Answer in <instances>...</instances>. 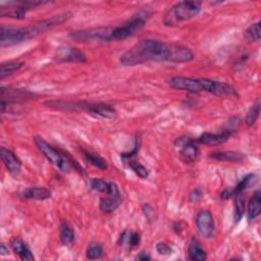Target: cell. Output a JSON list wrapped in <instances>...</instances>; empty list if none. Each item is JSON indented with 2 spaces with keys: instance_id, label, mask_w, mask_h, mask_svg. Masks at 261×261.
<instances>
[{
  "instance_id": "cell-16",
  "label": "cell",
  "mask_w": 261,
  "mask_h": 261,
  "mask_svg": "<svg viewBox=\"0 0 261 261\" xmlns=\"http://www.w3.org/2000/svg\"><path fill=\"white\" fill-rule=\"evenodd\" d=\"M10 248L15 253V255H17L19 257L20 260H22V261L35 260V256H34L33 252L30 250V248L27 246V244L20 239H18V238L12 239L10 242Z\"/></svg>"
},
{
  "instance_id": "cell-29",
  "label": "cell",
  "mask_w": 261,
  "mask_h": 261,
  "mask_svg": "<svg viewBox=\"0 0 261 261\" xmlns=\"http://www.w3.org/2000/svg\"><path fill=\"white\" fill-rule=\"evenodd\" d=\"M260 21H257L255 23H252L245 32L244 37L246 40L251 42H259L260 41Z\"/></svg>"
},
{
  "instance_id": "cell-7",
  "label": "cell",
  "mask_w": 261,
  "mask_h": 261,
  "mask_svg": "<svg viewBox=\"0 0 261 261\" xmlns=\"http://www.w3.org/2000/svg\"><path fill=\"white\" fill-rule=\"evenodd\" d=\"M23 28H15L9 25H1L0 28V45L1 47H9L28 41Z\"/></svg>"
},
{
  "instance_id": "cell-33",
  "label": "cell",
  "mask_w": 261,
  "mask_h": 261,
  "mask_svg": "<svg viewBox=\"0 0 261 261\" xmlns=\"http://www.w3.org/2000/svg\"><path fill=\"white\" fill-rule=\"evenodd\" d=\"M142 210H143V213L145 215V217L149 220V221H152L154 216H155V212L153 210V208L149 205V204H144L143 207H142Z\"/></svg>"
},
{
  "instance_id": "cell-20",
  "label": "cell",
  "mask_w": 261,
  "mask_h": 261,
  "mask_svg": "<svg viewBox=\"0 0 261 261\" xmlns=\"http://www.w3.org/2000/svg\"><path fill=\"white\" fill-rule=\"evenodd\" d=\"M141 242V236L137 231L124 229L118 239L119 246L132 250L139 246Z\"/></svg>"
},
{
  "instance_id": "cell-18",
  "label": "cell",
  "mask_w": 261,
  "mask_h": 261,
  "mask_svg": "<svg viewBox=\"0 0 261 261\" xmlns=\"http://www.w3.org/2000/svg\"><path fill=\"white\" fill-rule=\"evenodd\" d=\"M90 185H91V189L93 191L104 194V195H109V194L119 191V189L115 182L108 181L103 178H92Z\"/></svg>"
},
{
  "instance_id": "cell-13",
  "label": "cell",
  "mask_w": 261,
  "mask_h": 261,
  "mask_svg": "<svg viewBox=\"0 0 261 261\" xmlns=\"http://www.w3.org/2000/svg\"><path fill=\"white\" fill-rule=\"evenodd\" d=\"M122 202V197L119 191L109 194V195H105L104 197H102L100 199V210L104 213H111L113 211H115L121 204Z\"/></svg>"
},
{
  "instance_id": "cell-6",
  "label": "cell",
  "mask_w": 261,
  "mask_h": 261,
  "mask_svg": "<svg viewBox=\"0 0 261 261\" xmlns=\"http://www.w3.org/2000/svg\"><path fill=\"white\" fill-rule=\"evenodd\" d=\"M112 28L113 27H100L75 31L70 34V37L79 42H110Z\"/></svg>"
},
{
  "instance_id": "cell-14",
  "label": "cell",
  "mask_w": 261,
  "mask_h": 261,
  "mask_svg": "<svg viewBox=\"0 0 261 261\" xmlns=\"http://www.w3.org/2000/svg\"><path fill=\"white\" fill-rule=\"evenodd\" d=\"M199 155V147L197 145V141L192 139L185 144L182 147H180L178 157L179 159L187 164L193 163Z\"/></svg>"
},
{
  "instance_id": "cell-15",
  "label": "cell",
  "mask_w": 261,
  "mask_h": 261,
  "mask_svg": "<svg viewBox=\"0 0 261 261\" xmlns=\"http://www.w3.org/2000/svg\"><path fill=\"white\" fill-rule=\"evenodd\" d=\"M20 196L25 200L45 201L51 198V192L45 187H29L21 192Z\"/></svg>"
},
{
  "instance_id": "cell-27",
  "label": "cell",
  "mask_w": 261,
  "mask_h": 261,
  "mask_svg": "<svg viewBox=\"0 0 261 261\" xmlns=\"http://www.w3.org/2000/svg\"><path fill=\"white\" fill-rule=\"evenodd\" d=\"M104 255V250L103 247L96 242H92L91 244H89L87 251H86V257L87 259L90 260H97V259H101Z\"/></svg>"
},
{
  "instance_id": "cell-32",
  "label": "cell",
  "mask_w": 261,
  "mask_h": 261,
  "mask_svg": "<svg viewBox=\"0 0 261 261\" xmlns=\"http://www.w3.org/2000/svg\"><path fill=\"white\" fill-rule=\"evenodd\" d=\"M203 199V193L199 189H194L190 194H189V200L193 203H198Z\"/></svg>"
},
{
  "instance_id": "cell-10",
  "label": "cell",
  "mask_w": 261,
  "mask_h": 261,
  "mask_svg": "<svg viewBox=\"0 0 261 261\" xmlns=\"http://www.w3.org/2000/svg\"><path fill=\"white\" fill-rule=\"evenodd\" d=\"M234 130L233 129H224L220 133H204L202 134L198 139L197 142L202 145H209V146H217L221 145L225 142H227L230 137L233 135Z\"/></svg>"
},
{
  "instance_id": "cell-11",
  "label": "cell",
  "mask_w": 261,
  "mask_h": 261,
  "mask_svg": "<svg viewBox=\"0 0 261 261\" xmlns=\"http://www.w3.org/2000/svg\"><path fill=\"white\" fill-rule=\"evenodd\" d=\"M90 115L95 117H100L102 119L113 120L117 117L116 110L109 104L106 103H93L91 104L88 112Z\"/></svg>"
},
{
  "instance_id": "cell-36",
  "label": "cell",
  "mask_w": 261,
  "mask_h": 261,
  "mask_svg": "<svg viewBox=\"0 0 261 261\" xmlns=\"http://www.w3.org/2000/svg\"><path fill=\"white\" fill-rule=\"evenodd\" d=\"M0 254L2 256H6L9 254V249H8V247H6V245L4 243H1V245H0Z\"/></svg>"
},
{
  "instance_id": "cell-3",
  "label": "cell",
  "mask_w": 261,
  "mask_h": 261,
  "mask_svg": "<svg viewBox=\"0 0 261 261\" xmlns=\"http://www.w3.org/2000/svg\"><path fill=\"white\" fill-rule=\"evenodd\" d=\"M151 14L152 13L150 10L143 9L135 13L121 25L113 27L111 33V41H122L134 36L145 27Z\"/></svg>"
},
{
  "instance_id": "cell-19",
  "label": "cell",
  "mask_w": 261,
  "mask_h": 261,
  "mask_svg": "<svg viewBox=\"0 0 261 261\" xmlns=\"http://www.w3.org/2000/svg\"><path fill=\"white\" fill-rule=\"evenodd\" d=\"M261 213V192L257 190L251 197L247 207V218L249 221L255 220Z\"/></svg>"
},
{
  "instance_id": "cell-31",
  "label": "cell",
  "mask_w": 261,
  "mask_h": 261,
  "mask_svg": "<svg viewBox=\"0 0 261 261\" xmlns=\"http://www.w3.org/2000/svg\"><path fill=\"white\" fill-rule=\"evenodd\" d=\"M156 251L158 252L159 255H162V256H169L173 252L172 248L163 242H159L156 245Z\"/></svg>"
},
{
  "instance_id": "cell-2",
  "label": "cell",
  "mask_w": 261,
  "mask_h": 261,
  "mask_svg": "<svg viewBox=\"0 0 261 261\" xmlns=\"http://www.w3.org/2000/svg\"><path fill=\"white\" fill-rule=\"evenodd\" d=\"M202 10L200 1H179L168 8L163 16L166 27H174L196 17Z\"/></svg>"
},
{
  "instance_id": "cell-26",
  "label": "cell",
  "mask_w": 261,
  "mask_h": 261,
  "mask_svg": "<svg viewBox=\"0 0 261 261\" xmlns=\"http://www.w3.org/2000/svg\"><path fill=\"white\" fill-rule=\"evenodd\" d=\"M125 165L128 166L129 169H132L139 177L141 178H147L149 176V170L147 167H145L143 164L138 162L135 158L133 159H127L123 161Z\"/></svg>"
},
{
  "instance_id": "cell-8",
  "label": "cell",
  "mask_w": 261,
  "mask_h": 261,
  "mask_svg": "<svg viewBox=\"0 0 261 261\" xmlns=\"http://www.w3.org/2000/svg\"><path fill=\"white\" fill-rule=\"evenodd\" d=\"M199 233L205 239H212L215 234V221L209 210L200 211L195 219Z\"/></svg>"
},
{
  "instance_id": "cell-1",
  "label": "cell",
  "mask_w": 261,
  "mask_h": 261,
  "mask_svg": "<svg viewBox=\"0 0 261 261\" xmlns=\"http://www.w3.org/2000/svg\"><path fill=\"white\" fill-rule=\"evenodd\" d=\"M195 54L188 47L154 39H144L126 50L119 58L123 66H136L148 62L188 63Z\"/></svg>"
},
{
  "instance_id": "cell-28",
  "label": "cell",
  "mask_w": 261,
  "mask_h": 261,
  "mask_svg": "<svg viewBox=\"0 0 261 261\" xmlns=\"http://www.w3.org/2000/svg\"><path fill=\"white\" fill-rule=\"evenodd\" d=\"M259 114H260V102L257 101L255 104H253L251 106V108L247 112V115L245 118L246 125L248 127L253 126L255 124V122L257 121V119L259 118Z\"/></svg>"
},
{
  "instance_id": "cell-24",
  "label": "cell",
  "mask_w": 261,
  "mask_h": 261,
  "mask_svg": "<svg viewBox=\"0 0 261 261\" xmlns=\"http://www.w3.org/2000/svg\"><path fill=\"white\" fill-rule=\"evenodd\" d=\"M233 191V190H232ZM234 197V222H239L245 213V192H233Z\"/></svg>"
},
{
  "instance_id": "cell-9",
  "label": "cell",
  "mask_w": 261,
  "mask_h": 261,
  "mask_svg": "<svg viewBox=\"0 0 261 261\" xmlns=\"http://www.w3.org/2000/svg\"><path fill=\"white\" fill-rule=\"evenodd\" d=\"M0 157H1V160L4 164V166L6 167V169L8 170V172L11 175L16 176L20 173L22 164H21L20 159L16 156L15 153H13L10 149H8L6 147H1Z\"/></svg>"
},
{
  "instance_id": "cell-25",
  "label": "cell",
  "mask_w": 261,
  "mask_h": 261,
  "mask_svg": "<svg viewBox=\"0 0 261 261\" xmlns=\"http://www.w3.org/2000/svg\"><path fill=\"white\" fill-rule=\"evenodd\" d=\"M23 66L22 62L19 61H9L2 63L0 65V80H4L5 77L11 75L12 73L18 71Z\"/></svg>"
},
{
  "instance_id": "cell-22",
  "label": "cell",
  "mask_w": 261,
  "mask_h": 261,
  "mask_svg": "<svg viewBox=\"0 0 261 261\" xmlns=\"http://www.w3.org/2000/svg\"><path fill=\"white\" fill-rule=\"evenodd\" d=\"M80 150H81L84 158L86 159V161L89 162L94 167L101 169V170H105L108 167L107 161L103 157H101L99 154H96V153H94L90 150H86L84 148H81Z\"/></svg>"
},
{
  "instance_id": "cell-4",
  "label": "cell",
  "mask_w": 261,
  "mask_h": 261,
  "mask_svg": "<svg viewBox=\"0 0 261 261\" xmlns=\"http://www.w3.org/2000/svg\"><path fill=\"white\" fill-rule=\"evenodd\" d=\"M34 143L38 150L41 152V154L57 169H59L61 172H68L70 169V164L64 154V152L56 149L52 145H50L48 142H46L41 137H35Z\"/></svg>"
},
{
  "instance_id": "cell-34",
  "label": "cell",
  "mask_w": 261,
  "mask_h": 261,
  "mask_svg": "<svg viewBox=\"0 0 261 261\" xmlns=\"http://www.w3.org/2000/svg\"><path fill=\"white\" fill-rule=\"evenodd\" d=\"M232 196H233V191H232V190L225 189V190H223V191L220 193V199H222V200H228V199H230Z\"/></svg>"
},
{
  "instance_id": "cell-5",
  "label": "cell",
  "mask_w": 261,
  "mask_h": 261,
  "mask_svg": "<svg viewBox=\"0 0 261 261\" xmlns=\"http://www.w3.org/2000/svg\"><path fill=\"white\" fill-rule=\"evenodd\" d=\"M48 3L47 1H10L1 4L0 15L2 17H9L14 19H23L25 14L31 9H34L38 6H42L43 4Z\"/></svg>"
},
{
  "instance_id": "cell-30",
  "label": "cell",
  "mask_w": 261,
  "mask_h": 261,
  "mask_svg": "<svg viewBox=\"0 0 261 261\" xmlns=\"http://www.w3.org/2000/svg\"><path fill=\"white\" fill-rule=\"evenodd\" d=\"M255 180H256V174L255 173H249V174L245 175L238 182V185L233 189V192H245L250 186H252L254 184Z\"/></svg>"
},
{
  "instance_id": "cell-17",
  "label": "cell",
  "mask_w": 261,
  "mask_h": 261,
  "mask_svg": "<svg viewBox=\"0 0 261 261\" xmlns=\"http://www.w3.org/2000/svg\"><path fill=\"white\" fill-rule=\"evenodd\" d=\"M209 157L223 162H241L246 158V155L238 151H214L209 154Z\"/></svg>"
},
{
  "instance_id": "cell-12",
  "label": "cell",
  "mask_w": 261,
  "mask_h": 261,
  "mask_svg": "<svg viewBox=\"0 0 261 261\" xmlns=\"http://www.w3.org/2000/svg\"><path fill=\"white\" fill-rule=\"evenodd\" d=\"M57 59L62 62H85L87 57L83 51L74 47H62L57 50Z\"/></svg>"
},
{
  "instance_id": "cell-21",
  "label": "cell",
  "mask_w": 261,
  "mask_h": 261,
  "mask_svg": "<svg viewBox=\"0 0 261 261\" xmlns=\"http://www.w3.org/2000/svg\"><path fill=\"white\" fill-rule=\"evenodd\" d=\"M188 257L192 261H204L207 259V253L200 245L199 241L193 238L188 249Z\"/></svg>"
},
{
  "instance_id": "cell-35",
  "label": "cell",
  "mask_w": 261,
  "mask_h": 261,
  "mask_svg": "<svg viewBox=\"0 0 261 261\" xmlns=\"http://www.w3.org/2000/svg\"><path fill=\"white\" fill-rule=\"evenodd\" d=\"M137 260H140V261H148L151 259V256L148 254V252H141L137 257H136Z\"/></svg>"
},
{
  "instance_id": "cell-23",
  "label": "cell",
  "mask_w": 261,
  "mask_h": 261,
  "mask_svg": "<svg viewBox=\"0 0 261 261\" xmlns=\"http://www.w3.org/2000/svg\"><path fill=\"white\" fill-rule=\"evenodd\" d=\"M74 229L67 221H62L59 225V239L63 246H69L74 241Z\"/></svg>"
}]
</instances>
